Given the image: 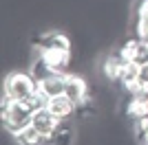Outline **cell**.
<instances>
[{
    "mask_svg": "<svg viewBox=\"0 0 148 145\" xmlns=\"http://www.w3.org/2000/svg\"><path fill=\"white\" fill-rule=\"evenodd\" d=\"M0 117H2V123H5L7 130L11 134H16L22 127L31 125L33 112L29 110V106L25 101H16V99H9V97L2 95V112H0Z\"/></svg>",
    "mask_w": 148,
    "mask_h": 145,
    "instance_id": "cell-1",
    "label": "cell"
},
{
    "mask_svg": "<svg viewBox=\"0 0 148 145\" xmlns=\"http://www.w3.org/2000/svg\"><path fill=\"white\" fill-rule=\"evenodd\" d=\"M38 88V79L31 72L13 70L5 77V97L16 99V101H25L29 99Z\"/></svg>",
    "mask_w": 148,
    "mask_h": 145,
    "instance_id": "cell-2",
    "label": "cell"
},
{
    "mask_svg": "<svg viewBox=\"0 0 148 145\" xmlns=\"http://www.w3.org/2000/svg\"><path fill=\"white\" fill-rule=\"evenodd\" d=\"M64 123H66V121L58 119V117L53 115L49 108H40V110H36V112H33V117H31V125L36 127V130L42 134L47 141H49L51 136H53V134H56L58 130L64 125Z\"/></svg>",
    "mask_w": 148,
    "mask_h": 145,
    "instance_id": "cell-3",
    "label": "cell"
},
{
    "mask_svg": "<svg viewBox=\"0 0 148 145\" xmlns=\"http://www.w3.org/2000/svg\"><path fill=\"white\" fill-rule=\"evenodd\" d=\"M64 95L73 99L77 106L88 103V84L86 79L77 75V72H66L64 75Z\"/></svg>",
    "mask_w": 148,
    "mask_h": 145,
    "instance_id": "cell-4",
    "label": "cell"
},
{
    "mask_svg": "<svg viewBox=\"0 0 148 145\" xmlns=\"http://www.w3.org/2000/svg\"><path fill=\"white\" fill-rule=\"evenodd\" d=\"M38 57L51 66L56 72H69V64H71V51H60V48H53V46H40L38 51Z\"/></svg>",
    "mask_w": 148,
    "mask_h": 145,
    "instance_id": "cell-5",
    "label": "cell"
},
{
    "mask_svg": "<svg viewBox=\"0 0 148 145\" xmlns=\"http://www.w3.org/2000/svg\"><path fill=\"white\" fill-rule=\"evenodd\" d=\"M47 108H49L58 119L69 121V119H73V117H75V112H77L80 106H77L73 99H69L66 95H58V97H51L49 101H47Z\"/></svg>",
    "mask_w": 148,
    "mask_h": 145,
    "instance_id": "cell-6",
    "label": "cell"
},
{
    "mask_svg": "<svg viewBox=\"0 0 148 145\" xmlns=\"http://www.w3.org/2000/svg\"><path fill=\"white\" fill-rule=\"evenodd\" d=\"M66 75V72H64ZM64 75H51V77H44L38 81L36 92L42 97L44 101H49L51 97L64 95Z\"/></svg>",
    "mask_w": 148,
    "mask_h": 145,
    "instance_id": "cell-7",
    "label": "cell"
},
{
    "mask_svg": "<svg viewBox=\"0 0 148 145\" xmlns=\"http://www.w3.org/2000/svg\"><path fill=\"white\" fill-rule=\"evenodd\" d=\"M36 44L40 46H53V48H60V51H71V37L62 31H51L47 35H42Z\"/></svg>",
    "mask_w": 148,
    "mask_h": 145,
    "instance_id": "cell-8",
    "label": "cell"
},
{
    "mask_svg": "<svg viewBox=\"0 0 148 145\" xmlns=\"http://www.w3.org/2000/svg\"><path fill=\"white\" fill-rule=\"evenodd\" d=\"M126 117L133 121L142 119V117H148V99L142 95H130L128 106H126Z\"/></svg>",
    "mask_w": 148,
    "mask_h": 145,
    "instance_id": "cell-9",
    "label": "cell"
},
{
    "mask_svg": "<svg viewBox=\"0 0 148 145\" xmlns=\"http://www.w3.org/2000/svg\"><path fill=\"white\" fill-rule=\"evenodd\" d=\"M122 68H124L122 57H119L117 53L108 55V57L104 60V64H102V75H104L108 81H119V77H122Z\"/></svg>",
    "mask_w": 148,
    "mask_h": 145,
    "instance_id": "cell-10",
    "label": "cell"
},
{
    "mask_svg": "<svg viewBox=\"0 0 148 145\" xmlns=\"http://www.w3.org/2000/svg\"><path fill=\"white\" fill-rule=\"evenodd\" d=\"M13 139H16V143H18V145H47V139H44L33 125L22 127L20 132L13 134Z\"/></svg>",
    "mask_w": 148,
    "mask_h": 145,
    "instance_id": "cell-11",
    "label": "cell"
},
{
    "mask_svg": "<svg viewBox=\"0 0 148 145\" xmlns=\"http://www.w3.org/2000/svg\"><path fill=\"white\" fill-rule=\"evenodd\" d=\"M139 51H142V40H139V37H128V40L119 46L117 55L122 57L124 64H126V62H137Z\"/></svg>",
    "mask_w": 148,
    "mask_h": 145,
    "instance_id": "cell-12",
    "label": "cell"
},
{
    "mask_svg": "<svg viewBox=\"0 0 148 145\" xmlns=\"http://www.w3.org/2000/svg\"><path fill=\"white\" fill-rule=\"evenodd\" d=\"M71 141H73V130L64 123V125H62L60 130L47 141V145H71Z\"/></svg>",
    "mask_w": 148,
    "mask_h": 145,
    "instance_id": "cell-13",
    "label": "cell"
},
{
    "mask_svg": "<svg viewBox=\"0 0 148 145\" xmlns=\"http://www.w3.org/2000/svg\"><path fill=\"white\" fill-rule=\"evenodd\" d=\"M133 132H135V136L139 141L144 139V134L148 132V117H142V119L133 121Z\"/></svg>",
    "mask_w": 148,
    "mask_h": 145,
    "instance_id": "cell-14",
    "label": "cell"
},
{
    "mask_svg": "<svg viewBox=\"0 0 148 145\" xmlns=\"http://www.w3.org/2000/svg\"><path fill=\"white\" fill-rule=\"evenodd\" d=\"M135 18H148V0H139V2H137Z\"/></svg>",
    "mask_w": 148,
    "mask_h": 145,
    "instance_id": "cell-15",
    "label": "cell"
},
{
    "mask_svg": "<svg viewBox=\"0 0 148 145\" xmlns=\"http://www.w3.org/2000/svg\"><path fill=\"white\" fill-rule=\"evenodd\" d=\"M142 143H144V145H148V132L144 134V139H142Z\"/></svg>",
    "mask_w": 148,
    "mask_h": 145,
    "instance_id": "cell-16",
    "label": "cell"
}]
</instances>
